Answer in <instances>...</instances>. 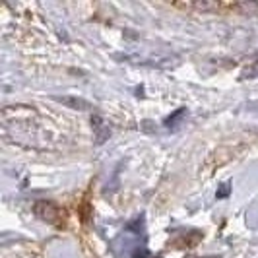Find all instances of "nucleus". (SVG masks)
Wrapping results in <instances>:
<instances>
[{"mask_svg": "<svg viewBox=\"0 0 258 258\" xmlns=\"http://www.w3.org/2000/svg\"><path fill=\"white\" fill-rule=\"evenodd\" d=\"M33 212H35V216L39 220L47 221V223H58L64 216V212L51 200H39L37 204L33 206Z\"/></svg>", "mask_w": 258, "mask_h": 258, "instance_id": "obj_1", "label": "nucleus"}, {"mask_svg": "<svg viewBox=\"0 0 258 258\" xmlns=\"http://www.w3.org/2000/svg\"><path fill=\"white\" fill-rule=\"evenodd\" d=\"M56 101L66 105V107H70V109H76V111H90V109H93L91 103H88L82 97H56Z\"/></svg>", "mask_w": 258, "mask_h": 258, "instance_id": "obj_2", "label": "nucleus"}, {"mask_svg": "<svg viewBox=\"0 0 258 258\" xmlns=\"http://www.w3.org/2000/svg\"><path fill=\"white\" fill-rule=\"evenodd\" d=\"M229 190H231L229 184H221V188L218 190V198H225V196L229 194Z\"/></svg>", "mask_w": 258, "mask_h": 258, "instance_id": "obj_3", "label": "nucleus"}, {"mask_svg": "<svg viewBox=\"0 0 258 258\" xmlns=\"http://www.w3.org/2000/svg\"><path fill=\"white\" fill-rule=\"evenodd\" d=\"M132 258H150V252L146 250V248H138L136 252H134V256Z\"/></svg>", "mask_w": 258, "mask_h": 258, "instance_id": "obj_4", "label": "nucleus"}]
</instances>
